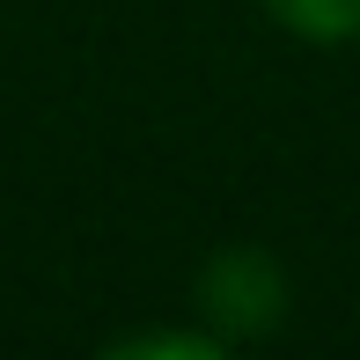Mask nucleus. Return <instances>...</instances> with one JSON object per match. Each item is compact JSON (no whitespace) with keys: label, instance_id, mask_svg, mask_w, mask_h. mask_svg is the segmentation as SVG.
I'll list each match as a JSON object with an SVG mask.
<instances>
[{"label":"nucleus","instance_id":"obj_3","mask_svg":"<svg viewBox=\"0 0 360 360\" xmlns=\"http://www.w3.org/2000/svg\"><path fill=\"white\" fill-rule=\"evenodd\" d=\"M110 353H118V360H140V353H155V360H176V353H184V360H214L221 338L206 331V323H199V331H125V338H110Z\"/></svg>","mask_w":360,"mask_h":360},{"label":"nucleus","instance_id":"obj_2","mask_svg":"<svg viewBox=\"0 0 360 360\" xmlns=\"http://www.w3.org/2000/svg\"><path fill=\"white\" fill-rule=\"evenodd\" d=\"M272 15V30L302 44H353L360 37V0H257Z\"/></svg>","mask_w":360,"mask_h":360},{"label":"nucleus","instance_id":"obj_1","mask_svg":"<svg viewBox=\"0 0 360 360\" xmlns=\"http://www.w3.org/2000/svg\"><path fill=\"white\" fill-rule=\"evenodd\" d=\"M191 309L221 346H250L287 323V265L257 243H221L191 280Z\"/></svg>","mask_w":360,"mask_h":360}]
</instances>
